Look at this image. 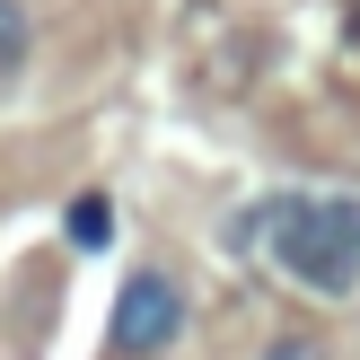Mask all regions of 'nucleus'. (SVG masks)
<instances>
[{"instance_id":"nucleus-1","label":"nucleus","mask_w":360,"mask_h":360,"mask_svg":"<svg viewBox=\"0 0 360 360\" xmlns=\"http://www.w3.org/2000/svg\"><path fill=\"white\" fill-rule=\"evenodd\" d=\"M238 255H273L281 281L308 299H352L360 290V193H264L246 220H229Z\"/></svg>"},{"instance_id":"nucleus-6","label":"nucleus","mask_w":360,"mask_h":360,"mask_svg":"<svg viewBox=\"0 0 360 360\" xmlns=\"http://www.w3.org/2000/svg\"><path fill=\"white\" fill-rule=\"evenodd\" d=\"M352 35H360V9H352Z\"/></svg>"},{"instance_id":"nucleus-4","label":"nucleus","mask_w":360,"mask_h":360,"mask_svg":"<svg viewBox=\"0 0 360 360\" xmlns=\"http://www.w3.org/2000/svg\"><path fill=\"white\" fill-rule=\"evenodd\" d=\"M27 44H35V18H27V0H0V79H9V70L27 62Z\"/></svg>"},{"instance_id":"nucleus-3","label":"nucleus","mask_w":360,"mask_h":360,"mask_svg":"<svg viewBox=\"0 0 360 360\" xmlns=\"http://www.w3.org/2000/svg\"><path fill=\"white\" fill-rule=\"evenodd\" d=\"M62 238L79 246V255H97V246L115 238V202H105V193H70V211H62Z\"/></svg>"},{"instance_id":"nucleus-2","label":"nucleus","mask_w":360,"mask_h":360,"mask_svg":"<svg viewBox=\"0 0 360 360\" xmlns=\"http://www.w3.org/2000/svg\"><path fill=\"white\" fill-rule=\"evenodd\" d=\"M185 343V281L167 273V264H141V273H123L115 290V316H105V352L115 360H158Z\"/></svg>"},{"instance_id":"nucleus-5","label":"nucleus","mask_w":360,"mask_h":360,"mask_svg":"<svg viewBox=\"0 0 360 360\" xmlns=\"http://www.w3.org/2000/svg\"><path fill=\"white\" fill-rule=\"evenodd\" d=\"M264 360H326V343H316V334H273Z\"/></svg>"}]
</instances>
